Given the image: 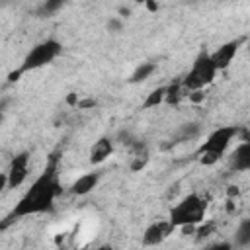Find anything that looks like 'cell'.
Masks as SVG:
<instances>
[{
    "instance_id": "10",
    "label": "cell",
    "mask_w": 250,
    "mask_h": 250,
    "mask_svg": "<svg viewBox=\"0 0 250 250\" xmlns=\"http://www.w3.org/2000/svg\"><path fill=\"white\" fill-rule=\"evenodd\" d=\"M230 168L234 172L250 170V141H242L230 154Z\"/></svg>"
},
{
    "instance_id": "18",
    "label": "cell",
    "mask_w": 250,
    "mask_h": 250,
    "mask_svg": "<svg viewBox=\"0 0 250 250\" xmlns=\"http://www.w3.org/2000/svg\"><path fill=\"white\" fill-rule=\"evenodd\" d=\"M61 8H62V2H61V0H55V2H43L37 12H39V16H47V18H49V16H53V14H55L57 10H61Z\"/></svg>"
},
{
    "instance_id": "8",
    "label": "cell",
    "mask_w": 250,
    "mask_h": 250,
    "mask_svg": "<svg viewBox=\"0 0 250 250\" xmlns=\"http://www.w3.org/2000/svg\"><path fill=\"white\" fill-rule=\"evenodd\" d=\"M240 43H242V39H232V41H227L221 47H217L213 53H209L217 70H225L232 62V59L236 57V53L240 49Z\"/></svg>"
},
{
    "instance_id": "7",
    "label": "cell",
    "mask_w": 250,
    "mask_h": 250,
    "mask_svg": "<svg viewBox=\"0 0 250 250\" xmlns=\"http://www.w3.org/2000/svg\"><path fill=\"white\" fill-rule=\"evenodd\" d=\"M174 230H176V227L172 225L170 219L154 221V223H150V225L145 229L141 242H143V246H158V244H162Z\"/></svg>"
},
{
    "instance_id": "21",
    "label": "cell",
    "mask_w": 250,
    "mask_h": 250,
    "mask_svg": "<svg viewBox=\"0 0 250 250\" xmlns=\"http://www.w3.org/2000/svg\"><path fill=\"white\" fill-rule=\"evenodd\" d=\"M107 27H109V29H121V21H119V20H111V21L107 23Z\"/></svg>"
},
{
    "instance_id": "16",
    "label": "cell",
    "mask_w": 250,
    "mask_h": 250,
    "mask_svg": "<svg viewBox=\"0 0 250 250\" xmlns=\"http://www.w3.org/2000/svg\"><path fill=\"white\" fill-rule=\"evenodd\" d=\"M164 98H166V86H160V88L152 90V92L146 96V100L143 102V109H150V107L160 105V104L164 102Z\"/></svg>"
},
{
    "instance_id": "14",
    "label": "cell",
    "mask_w": 250,
    "mask_h": 250,
    "mask_svg": "<svg viewBox=\"0 0 250 250\" xmlns=\"http://www.w3.org/2000/svg\"><path fill=\"white\" fill-rule=\"evenodd\" d=\"M156 70V62H141L135 70H133V74H131V78H129V82L131 84H139V82H145L152 72Z\"/></svg>"
},
{
    "instance_id": "2",
    "label": "cell",
    "mask_w": 250,
    "mask_h": 250,
    "mask_svg": "<svg viewBox=\"0 0 250 250\" xmlns=\"http://www.w3.org/2000/svg\"><path fill=\"white\" fill-rule=\"evenodd\" d=\"M61 53H62V45H61V41H57V39H45V41L37 43V45L31 47V51L23 57L21 64H20L16 70H12V72L8 74V82L18 80V78H20L21 74H25V72H31V70H37V68H43V66L51 64Z\"/></svg>"
},
{
    "instance_id": "19",
    "label": "cell",
    "mask_w": 250,
    "mask_h": 250,
    "mask_svg": "<svg viewBox=\"0 0 250 250\" xmlns=\"http://www.w3.org/2000/svg\"><path fill=\"white\" fill-rule=\"evenodd\" d=\"M203 98H205L203 90H197V92H189V94H188V100H189V102H193V104L203 102Z\"/></svg>"
},
{
    "instance_id": "9",
    "label": "cell",
    "mask_w": 250,
    "mask_h": 250,
    "mask_svg": "<svg viewBox=\"0 0 250 250\" xmlns=\"http://www.w3.org/2000/svg\"><path fill=\"white\" fill-rule=\"evenodd\" d=\"M98 182H100V172H86V174L78 176V178L72 182L70 193H72V195H78V197L88 195L90 191H94V188L98 186Z\"/></svg>"
},
{
    "instance_id": "1",
    "label": "cell",
    "mask_w": 250,
    "mask_h": 250,
    "mask_svg": "<svg viewBox=\"0 0 250 250\" xmlns=\"http://www.w3.org/2000/svg\"><path fill=\"white\" fill-rule=\"evenodd\" d=\"M61 191H62V188H61V180H59V158L53 154L49 158L47 166L43 168V172L33 180L31 188H27V191L14 205V209L10 211V215L6 217L2 227H6L8 221L53 211L55 199L61 195Z\"/></svg>"
},
{
    "instance_id": "15",
    "label": "cell",
    "mask_w": 250,
    "mask_h": 250,
    "mask_svg": "<svg viewBox=\"0 0 250 250\" xmlns=\"http://www.w3.org/2000/svg\"><path fill=\"white\" fill-rule=\"evenodd\" d=\"M234 244L236 246H248L250 244V219H242L240 225L234 230Z\"/></svg>"
},
{
    "instance_id": "22",
    "label": "cell",
    "mask_w": 250,
    "mask_h": 250,
    "mask_svg": "<svg viewBox=\"0 0 250 250\" xmlns=\"http://www.w3.org/2000/svg\"><path fill=\"white\" fill-rule=\"evenodd\" d=\"M209 230H213V225H205V227H201V229H199V236H207Z\"/></svg>"
},
{
    "instance_id": "12",
    "label": "cell",
    "mask_w": 250,
    "mask_h": 250,
    "mask_svg": "<svg viewBox=\"0 0 250 250\" xmlns=\"http://www.w3.org/2000/svg\"><path fill=\"white\" fill-rule=\"evenodd\" d=\"M148 150L143 143H133L131 145V170L133 172H141L146 164H148Z\"/></svg>"
},
{
    "instance_id": "20",
    "label": "cell",
    "mask_w": 250,
    "mask_h": 250,
    "mask_svg": "<svg viewBox=\"0 0 250 250\" xmlns=\"http://www.w3.org/2000/svg\"><path fill=\"white\" fill-rule=\"evenodd\" d=\"M205 250H232V244L230 242H215V244L207 246Z\"/></svg>"
},
{
    "instance_id": "11",
    "label": "cell",
    "mask_w": 250,
    "mask_h": 250,
    "mask_svg": "<svg viewBox=\"0 0 250 250\" xmlns=\"http://www.w3.org/2000/svg\"><path fill=\"white\" fill-rule=\"evenodd\" d=\"M111 152H113V141L109 137H100L90 148V162L102 164L105 158L111 156Z\"/></svg>"
},
{
    "instance_id": "17",
    "label": "cell",
    "mask_w": 250,
    "mask_h": 250,
    "mask_svg": "<svg viewBox=\"0 0 250 250\" xmlns=\"http://www.w3.org/2000/svg\"><path fill=\"white\" fill-rule=\"evenodd\" d=\"M197 135H199V127H197V123H188V125H184V127L180 129V133L176 135V141H174V143L189 141V139H193V137H197Z\"/></svg>"
},
{
    "instance_id": "3",
    "label": "cell",
    "mask_w": 250,
    "mask_h": 250,
    "mask_svg": "<svg viewBox=\"0 0 250 250\" xmlns=\"http://www.w3.org/2000/svg\"><path fill=\"white\" fill-rule=\"evenodd\" d=\"M238 127L236 125H225V127H219L215 129L203 143L201 146L197 148V158L203 166H213L215 162H219L225 152L229 150L230 143L234 137H238Z\"/></svg>"
},
{
    "instance_id": "6",
    "label": "cell",
    "mask_w": 250,
    "mask_h": 250,
    "mask_svg": "<svg viewBox=\"0 0 250 250\" xmlns=\"http://www.w3.org/2000/svg\"><path fill=\"white\" fill-rule=\"evenodd\" d=\"M27 172H29V152L23 150V152H18V154L12 158L10 166H8V172H6V176H4L6 188H8V189L20 188V186L25 182Z\"/></svg>"
},
{
    "instance_id": "13",
    "label": "cell",
    "mask_w": 250,
    "mask_h": 250,
    "mask_svg": "<svg viewBox=\"0 0 250 250\" xmlns=\"http://www.w3.org/2000/svg\"><path fill=\"white\" fill-rule=\"evenodd\" d=\"M188 90H186V86H184V82L182 80H174V82H170L168 86H166V98H164V102L168 104V105H178L184 98H188Z\"/></svg>"
},
{
    "instance_id": "23",
    "label": "cell",
    "mask_w": 250,
    "mask_h": 250,
    "mask_svg": "<svg viewBox=\"0 0 250 250\" xmlns=\"http://www.w3.org/2000/svg\"><path fill=\"white\" fill-rule=\"evenodd\" d=\"M94 250H115L111 244H102V246H98V248H94Z\"/></svg>"
},
{
    "instance_id": "4",
    "label": "cell",
    "mask_w": 250,
    "mask_h": 250,
    "mask_svg": "<svg viewBox=\"0 0 250 250\" xmlns=\"http://www.w3.org/2000/svg\"><path fill=\"white\" fill-rule=\"evenodd\" d=\"M207 213V199L201 197L199 193H189L186 197H182L172 209H170V221L172 225L178 227H195L199 223H203Z\"/></svg>"
},
{
    "instance_id": "5",
    "label": "cell",
    "mask_w": 250,
    "mask_h": 250,
    "mask_svg": "<svg viewBox=\"0 0 250 250\" xmlns=\"http://www.w3.org/2000/svg\"><path fill=\"white\" fill-rule=\"evenodd\" d=\"M217 68L211 61V55L209 53H199L191 64V68L188 70V74L182 78L184 86L188 92H197V90H205L217 76Z\"/></svg>"
}]
</instances>
